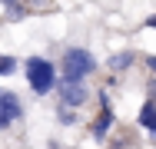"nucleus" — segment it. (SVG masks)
Masks as SVG:
<instances>
[{
  "instance_id": "nucleus-1",
  "label": "nucleus",
  "mask_w": 156,
  "mask_h": 149,
  "mask_svg": "<svg viewBox=\"0 0 156 149\" xmlns=\"http://www.w3.org/2000/svg\"><path fill=\"white\" fill-rule=\"evenodd\" d=\"M23 73H27V83H30V89L37 96H47V93H53V89L60 86L57 66H53L47 57H30L23 63Z\"/></svg>"
},
{
  "instance_id": "nucleus-2",
  "label": "nucleus",
  "mask_w": 156,
  "mask_h": 149,
  "mask_svg": "<svg viewBox=\"0 0 156 149\" xmlns=\"http://www.w3.org/2000/svg\"><path fill=\"white\" fill-rule=\"evenodd\" d=\"M63 83H83L90 73L96 70V60L90 50H83V47H73V50H66L63 53Z\"/></svg>"
},
{
  "instance_id": "nucleus-3",
  "label": "nucleus",
  "mask_w": 156,
  "mask_h": 149,
  "mask_svg": "<svg viewBox=\"0 0 156 149\" xmlns=\"http://www.w3.org/2000/svg\"><path fill=\"white\" fill-rule=\"evenodd\" d=\"M57 93H60V103L66 106V109H76V106L87 103V86H83V83H63L60 80Z\"/></svg>"
},
{
  "instance_id": "nucleus-4",
  "label": "nucleus",
  "mask_w": 156,
  "mask_h": 149,
  "mask_svg": "<svg viewBox=\"0 0 156 149\" xmlns=\"http://www.w3.org/2000/svg\"><path fill=\"white\" fill-rule=\"evenodd\" d=\"M110 126H113V106H110L106 93H100V116L93 119V139H106Z\"/></svg>"
},
{
  "instance_id": "nucleus-5",
  "label": "nucleus",
  "mask_w": 156,
  "mask_h": 149,
  "mask_svg": "<svg viewBox=\"0 0 156 149\" xmlns=\"http://www.w3.org/2000/svg\"><path fill=\"white\" fill-rule=\"evenodd\" d=\"M0 113L10 119V123L23 119V106H20V96H17L13 89H3V86H0Z\"/></svg>"
},
{
  "instance_id": "nucleus-6",
  "label": "nucleus",
  "mask_w": 156,
  "mask_h": 149,
  "mask_svg": "<svg viewBox=\"0 0 156 149\" xmlns=\"http://www.w3.org/2000/svg\"><path fill=\"white\" fill-rule=\"evenodd\" d=\"M140 126L143 129H150L156 136V103L150 99V103H143V109H140Z\"/></svg>"
},
{
  "instance_id": "nucleus-7",
  "label": "nucleus",
  "mask_w": 156,
  "mask_h": 149,
  "mask_svg": "<svg viewBox=\"0 0 156 149\" xmlns=\"http://www.w3.org/2000/svg\"><path fill=\"white\" fill-rule=\"evenodd\" d=\"M129 63H133V53H129V50H126V53H116V57H110V66H113V70H126Z\"/></svg>"
},
{
  "instance_id": "nucleus-8",
  "label": "nucleus",
  "mask_w": 156,
  "mask_h": 149,
  "mask_svg": "<svg viewBox=\"0 0 156 149\" xmlns=\"http://www.w3.org/2000/svg\"><path fill=\"white\" fill-rule=\"evenodd\" d=\"M13 70H17V60L13 57H0V76H10Z\"/></svg>"
},
{
  "instance_id": "nucleus-9",
  "label": "nucleus",
  "mask_w": 156,
  "mask_h": 149,
  "mask_svg": "<svg viewBox=\"0 0 156 149\" xmlns=\"http://www.w3.org/2000/svg\"><path fill=\"white\" fill-rule=\"evenodd\" d=\"M7 13H10V17H23L27 7H23V3H7Z\"/></svg>"
},
{
  "instance_id": "nucleus-10",
  "label": "nucleus",
  "mask_w": 156,
  "mask_h": 149,
  "mask_svg": "<svg viewBox=\"0 0 156 149\" xmlns=\"http://www.w3.org/2000/svg\"><path fill=\"white\" fill-rule=\"evenodd\" d=\"M73 119H76V116H73V109L63 106V109H60V123H73Z\"/></svg>"
},
{
  "instance_id": "nucleus-11",
  "label": "nucleus",
  "mask_w": 156,
  "mask_h": 149,
  "mask_svg": "<svg viewBox=\"0 0 156 149\" xmlns=\"http://www.w3.org/2000/svg\"><path fill=\"white\" fill-rule=\"evenodd\" d=\"M7 126H10V119H7V116H3V113H0V133H3Z\"/></svg>"
},
{
  "instance_id": "nucleus-12",
  "label": "nucleus",
  "mask_w": 156,
  "mask_h": 149,
  "mask_svg": "<svg viewBox=\"0 0 156 149\" xmlns=\"http://www.w3.org/2000/svg\"><path fill=\"white\" fill-rule=\"evenodd\" d=\"M146 66H150V70L156 73V57H150V60H146Z\"/></svg>"
},
{
  "instance_id": "nucleus-13",
  "label": "nucleus",
  "mask_w": 156,
  "mask_h": 149,
  "mask_svg": "<svg viewBox=\"0 0 156 149\" xmlns=\"http://www.w3.org/2000/svg\"><path fill=\"white\" fill-rule=\"evenodd\" d=\"M146 27H153V30H156V13L150 17V20H146Z\"/></svg>"
}]
</instances>
